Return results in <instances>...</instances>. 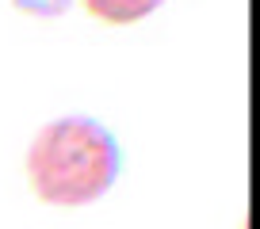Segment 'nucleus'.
I'll use <instances>...</instances> for the list:
<instances>
[{"label": "nucleus", "mask_w": 260, "mask_h": 229, "mask_svg": "<svg viewBox=\"0 0 260 229\" xmlns=\"http://www.w3.org/2000/svg\"><path fill=\"white\" fill-rule=\"evenodd\" d=\"M19 12L27 16H39V19H54V16H65L73 8V0H12Z\"/></svg>", "instance_id": "3"}, {"label": "nucleus", "mask_w": 260, "mask_h": 229, "mask_svg": "<svg viewBox=\"0 0 260 229\" xmlns=\"http://www.w3.org/2000/svg\"><path fill=\"white\" fill-rule=\"evenodd\" d=\"M122 153L115 134L92 114H65L46 123L27 149V180L42 203L84 206L119 180Z\"/></svg>", "instance_id": "1"}, {"label": "nucleus", "mask_w": 260, "mask_h": 229, "mask_svg": "<svg viewBox=\"0 0 260 229\" xmlns=\"http://www.w3.org/2000/svg\"><path fill=\"white\" fill-rule=\"evenodd\" d=\"M81 4L88 8V16L104 19V23H134L157 12L165 0H81Z\"/></svg>", "instance_id": "2"}]
</instances>
